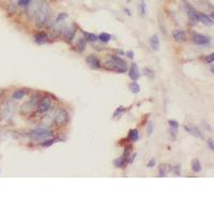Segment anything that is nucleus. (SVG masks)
Segmentation results:
<instances>
[{"instance_id":"nucleus-22","label":"nucleus","mask_w":214,"mask_h":214,"mask_svg":"<svg viewBox=\"0 0 214 214\" xmlns=\"http://www.w3.org/2000/svg\"><path fill=\"white\" fill-rule=\"evenodd\" d=\"M86 45H87V41H86V39L81 38L78 40V42H77V49H78L79 51H83L84 49L86 48Z\"/></svg>"},{"instance_id":"nucleus-18","label":"nucleus","mask_w":214,"mask_h":214,"mask_svg":"<svg viewBox=\"0 0 214 214\" xmlns=\"http://www.w3.org/2000/svg\"><path fill=\"white\" fill-rule=\"evenodd\" d=\"M126 163H127V159H126V157H124V156L119 157V159L115 160V162H114L115 166H116V167H118V168L124 167L125 164H126Z\"/></svg>"},{"instance_id":"nucleus-35","label":"nucleus","mask_w":214,"mask_h":214,"mask_svg":"<svg viewBox=\"0 0 214 214\" xmlns=\"http://www.w3.org/2000/svg\"><path fill=\"white\" fill-rule=\"evenodd\" d=\"M208 145H209L210 150L213 151L214 150V145H213V139H212V138H209V139H208Z\"/></svg>"},{"instance_id":"nucleus-11","label":"nucleus","mask_w":214,"mask_h":214,"mask_svg":"<svg viewBox=\"0 0 214 214\" xmlns=\"http://www.w3.org/2000/svg\"><path fill=\"white\" fill-rule=\"evenodd\" d=\"M184 130L187 133L192 134V135L196 136L198 138H202V134L200 133V131L196 126H192V125H184Z\"/></svg>"},{"instance_id":"nucleus-25","label":"nucleus","mask_w":214,"mask_h":214,"mask_svg":"<svg viewBox=\"0 0 214 214\" xmlns=\"http://www.w3.org/2000/svg\"><path fill=\"white\" fill-rule=\"evenodd\" d=\"M85 36H86V41H90V42H96L98 41V36H96L94 33L86 32Z\"/></svg>"},{"instance_id":"nucleus-13","label":"nucleus","mask_w":214,"mask_h":214,"mask_svg":"<svg viewBox=\"0 0 214 214\" xmlns=\"http://www.w3.org/2000/svg\"><path fill=\"white\" fill-rule=\"evenodd\" d=\"M75 33H76V28L73 26V27H70L68 28V29L66 30V42L71 43L73 41V39H74L75 36Z\"/></svg>"},{"instance_id":"nucleus-34","label":"nucleus","mask_w":214,"mask_h":214,"mask_svg":"<svg viewBox=\"0 0 214 214\" xmlns=\"http://www.w3.org/2000/svg\"><path fill=\"white\" fill-rule=\"evenodd\" d=\"M154 165H155V160L154 159H151L150 161L148 162V164H147V166H148L149 168L154 167Z\"/></svg>"},{"instance_id":"nucleus-17","label":"nucleus","mask_w":214,"mask_h":214,"mask_svg":"<svg viewBox=\"0 0 214 214\" xmlns=\"http://www.w3.org/2000/svg\"><path fill=\"white\" fill-rule=\"evenodd\" d=\"M192 170L194 172H200L201 171V164H200L199 160L194 159L192 161Z\"/></svg>"},{"instance_id":"nucleus-10","label":"nucleus","mask_w":214,"mask_h":214,"mask_svg":"<svg viewBox=\"0 0 214 214\" xmlns=\"http://www.w3.org/2000/svg\"><path fill=\"white\" fill-rule=\"evenodd\" d=\"M198 21H201L202 24L207 26H212L213 25V19L209 15L205 14V13L198 12Z\"/></svg>"},{"instance_id":"nucleus-16","label":"nucleus","mask_w":214,"mask_h":214,"mask_svg":"<svg viewBox=\"0 0 214 214\" xmlns=\"http://www.w3.org/2000/svg\"><path fill=\"white\" fill-rule=\"evenodd\" d=\"M26 93H27V91H26L25 89L15 90V91L13 92V94H12V98L14 99V100H21V99L26 96Z\"/></svg>"},{"instance_id":"nucleus-14","label":"nucleus","mask_w":214,"mask_h":214,"mask_svg":"<svg viewBox=\"0 0 214 214\" xmlns=\"http://www.w3.org/2000/svg\"><path fill=\"white\" fill-rule=\"evenodd\" d=\"M150 45H151V48L153 49V51H159L160 49V39L159 36H156V34H154V36H151L150 39Z\"/></svg>"},{"instance_id":"nucleus-31","label":"nucleus","mask_w":214,"mask_h":214,"mask_svg":"<svg viewBox=\"0 0 214 214\" xmlns=\"http://www.w3.org/2000/svg\"><path fill=\"white\" fill-rule=\"evenodd\" d=\"M206 61L208 62V63L212 64L213 61H214V54H210V55H209L208 57L206 58Z\"/></svg>"},{"instance_id":"nucleus-2","label":"nucleus","mask_w":214,"mask_h":214,"mask_svg":"<svg viewBox=\"0 0 214 214\" xmlns=\"http://www.w3.org/2000/svg\"><path fill=\"white\" fill-rule=\"evenodd\" d=\"M105 66L110 71H114L117 73H124L127 71V63L118 56H108Z\"/></svg>"},{"instance_id":"nucleus-6","label":"nucleus","mask_w":214,"mask_h":214,"mask_svg":"<svg viewBox=\"0 0 214 214\" xmlns=\"http://www.w3.org/2000/svg\"><path fill=\"white\" fill-rule=\"evenodd\" d=\"M38 112L39 114H45L51 108V101L48 98H43L40 102L38 103Z\"/></svg>"},{"instance_id":"nucleus-39","label":"nucleus","mask_w":214,"mask_h":214,"mask_svg":"<svg viewBox=\"0 0 214 214\" xmlns=\"http://www.w3.org/2000/svg\"><path fill=\"white\" fill-rule=\"evenodd\" d=\"M126 1H131V0H126Z\"/></svg>"},{"instance_id":"nucleus-28","label":"nucleus","mask_w":214,"mask_h":214,"mask_svg":"<svg viewBox=\"0 0 214 214\" xmlns=\"http://www.w3.org/2000/svg\"><path fill=\"white\" fill-rule=\"evenodd\" d=\"M66 17H68V14L64 12L60 13L59 15L57 16V18H56V23H60V21H63V19H66Z\"/></svg>"},{"instance_id":"nucleus-7","label":"nucleus","mask_w":214,"mask_h":214,"mask_svg":"<svg viewBox=\"0 0 214 214\" xmlns=\"http://www.w3.org/2000/svg\"><path fill=\"white\" fill-rule=\"evenodd\" d=\"M86 61H87V63L89 64V66L91 69H94V70H98V69L101 68V61L100 59H99L96 56L94 55H90L87 57V59H86Z\"/></svg>"},{"instance_id":"nucleus-26","label":"nucleus","mask_w":214,"mask_h":214,"mask_svg":"<svg viewBox=\"0 0 214 214\" xmlns=\"http://www.w3.org/2000/svg\"><path fill=\"white\" fill-rule=\"evenodd\" d=\"M57 138H54V139H48V140H45V141H43L42 144V146L43 147H51V145H54L55 142H57Z\"/></svg>"},{"instance_id":"nucleus-36","label":"nucleus","mask_w":214,"mask_h":214,"mask_svg":"<svg viewBox=\"0 0 214 214\" xmlns=\"http://www.w3.org/2000/svg\"><path fill=\"white\" fill-rule=\"evenodd\" d=\"M160 177H166V171L163 168V166L160 167Z\"/></svg>"},{"instance_id":"nucleus-24","label":"nucleus","mask_w":214,"mask_h":214,"mask_svg":"<svg viewBox=\"0 0 214 214\" xmlns=\"http://www.w3.org/2000/svg\"><path fill=\"white\" fill-rule=\"evenodd\" d=\"M139 11L142 16H146L147 14V6L145 0H139Z\"/></svg>"},{"instance_id":"nucleus-8","label":"nucleus","mask_w":214,"mask_h":214,"mask_svg":"<svg viewBox=\"0 0 214 214\" xmlns=\"http://www.w3.org/2000/svg\"><path fill=\"white\" fill-rule=\"evenodd\" d=\"M129 76L133 81H138V78L140 77V73H139V70H138V66H137V64L134 63V62L131 64V66H130Z\"/></svg>"},{"instance_id":"nucleus-29","label":"nucleus","mask_w":214,"mask_h":214,"mask_svg":"<svg viewBox=\"0 0 214 214\" xmlns=\"http://www.w3.org/2000/svg\"><path fill=\"white\" fill-rule=\"evenodd\" d=\"M170 169L172 170V172H174L176 176H181V166H179V165L174 166V167L170 168Z\"/></svg>"},{"instance_id":"nucleus-12","label":"nucleus","mask_w":214,"mask_h":214,"mask_svg":"<svg viewBox=\"0 0 214 214\" xmlns=\"http://www.w3.org/2000/svg\"><path fill=\"white\" fill-rule=\"evenodd\" d=\"M174 39L177 41V42H184L185 40H186V34H185V32L183 31V30H175L174 31Z\"/></svg>"},{"instance_id":"nucleus-38","label":"nucleus","mask_w":214,"mask_h":214,"mask_svg":"<svg viewBox=\"0 0 214 214\" xmlns=\"http://www.w3.org/2000/svg\"><path fill=\"white\" fill-rule=\"evenodd\" d=\"M124 12H125V14H127V15H129V16H131V15H132L131 11L127 10V9H124Z\"/></svg>"},{"instance_id":"nucleus-4","label":"nucleus","mask_w":214,"mask_h":214,"mask_svg":"<svg viewBox=\"0 0 214 214\" xmlns=\"http://www.w3.org/2000/svg\"><path fill=\"white\" fill-rule=\"evenodd\" d=\"M56 124L58 125H64L66 124V122L69 121V114L66 109L60 108L57 110V112L55 114V119H54Z\"/></svg>"},{"instance_id":"nucleus-27","label":"nucleus","mask_w":214,"mask_h":214,"mask_svg":"<svg viewBox=\"0 0 214 214\" xmlns=\"http://www.w3.org/2000/svg\"><path fill=\"white\" fill-rule=\"evenodd\" d=\"M30 2H31V0H17V3L21 8H27Z\"/></svg>"},{"instance_id":"nucleus-30","label":"nucleus","mask_w":214,"mask_h":214,"mask_svg":"<svg viewBox=\"0 0 214 214\" xmlns=\"http://www.w3.org/2000/svg\"><path fill=\"white\" fill-rule=\"evenodd\" d=\"M124 110H125V109H124V107H123V106L118 107V108H117L116 111H115L114 117H115V118H117V117H119V116H120V115H122L123 112H124Z\"/></svg>"},{"instance_id":"nucleus-15","label":"nucleus","mask_w":214,"mask_h":214,"mask_svg":"<svg viewBox=\"0 0 214 214\" xmlns=\"http://www.w3.org/2000/svg\"><path fill=\"white\" fill-rule=\"evenodd\" d=\"M47 39H48L47 34L45 33V32H43V31L36 33V36H34V40H36V42L38 43V44H43V43H45L47 41Z\"/></svg>"},{"instance_id":"nucleus-19","label":"nucleus","mask_w":214,"mask_h":214,"mask_svg":"<svg viewBox=\"0 0 214 214\" xmlns=\"http://www.w3.org/2000/svg\"><path fill=\"white\" fill-rule=\"evenodd\" d=\"M168 123H169V126H170V132H171L174 135H176L177 131H178V129H179V123L177 122L176 120H169Z\"/></svg>"},{"instance_id":"nucleus-33","label":"nucleus","mask_w":214,"mask_h":214,"mask_svg":"<svg viewBox=\"0 0 214 214\" xmlns=\"http://www.w3.org/2000/svg\"><path fill=\"white\" fill-rule=\"evenodd\" d=\"M144 71H145V74L148 75V76H150V77H153V76H154V73H153V71L150 70V69H145Z\"/></svg>"},{"instance_id":"nucleus-9","label":"nucleus","mask_w":214,"mask_h":214,"mask_svg":"<svg viewBox=\"0 0 214 214\" xmlns=\"http://www.w3.org/2000/svg\"><path fill=\"white\" fill-rule=\"evenodd\" d=\"M185 9H186V12L189 17L194 21V23H198V12L194 8H192L189 3H185Z\"/></svg>"},{"instance_id":"nucleus-20","label":"nucleus","mask_w":214,"mask_h":214,"mask_svg":"<svg viewBox=\"0 0 214 214\" xmlns=\"http://www.w3.org/2000/svg\"><path fill=\"white\" fill-rule=\"evenodd\" d=\"M127 137H129L130 140H132V141H135V140L138 139V137H139V134H138V131L137 130H131V131L129 132V135H127Z\"/></svg>"},{"instance_id":"nucleus-5","label":"nucleus","mask_w":214,"mask_h":214,"mask_svg":"<svg viewBox=\"0 0 214 214\" xmlns=\"http://www.w3.org/2000/svg\"><path fill=\"white\" fill-rule=\"evenodd\" d=\"M193 41L195 44L201 45V46H208L211 43V38L208 36L200 33H194L193 34Z\"/></svg>"},{"instance_id":"nucleus-3","label":"nucleus","mask_w":214,"mask_h":214,"mask_svg":"<svg viewBox=\"0 0 214 214\" xmlns=\"http://www.w3.org/2000/svg\"><path fill=\"white\" fill-rule=\"evenodd\" d=\"M53 135V131L48 127H38L28 133V137L32 140H43L47 139Z\"/></svg>"},{"instance_id":"nucleus-37","label":"nucleus","mask_w":214,"mask_h":214,"mask_svg":"<svg viewBox=\"0 0 214 214\" xmlns=\"http://www.w3.org/2000/svg\"><path fill=\"white\" fill-rule=\"evenodd\" d=\"M127 57H129L130 59H134V53H133V51H127Z\"/></svg>"},{"instance_id":"nucleus-23","label":"nucleus","mask_w":214,"mask_h":214,"mask_svg":"<svg viewBox=\"0 0 214 214\" xmlns=\"http://www.w3.org/2000/svg\"><path fill=\"white\" fill-rule=\"evenodd\" d=\"M129 88H130V90H131L133 93H138V92L140 91V86L138 85L136 81H133V83H131L129 85Z\"/></svg>"},{"instance_id":"nucleus-1","label":"nucleus","mask_w":214,"mask_h":214,"mask_svg":"<svg viewBox=\"0 0 214 214\" xmlns=\"http://www.w3.org/2000/svg\"><path fill=\"white\" fill-rule=\"evenodd\" d=\"M28 15L36 19V25L42 27L49 21L51 9L45 1H42V0L32 1L31 0V2L28 4Z\"/></svg>"},{"instance_id":"nucleus-32","label":"nucleus","mask_w":214,"mask_h":214,"mask_svg":"<svg viewBox=\"0 0 214 214\" xmlns=\"http://www.w3.org/2000/svg\"><path fill=\"white\" fill-rule=\"evenodd\" d=\"M153 126H154V124H153L152 122L149 123V125H148V135L149 136L152 135V133H153Z\"/></svg>"},{"instance_id":"nucleus-21","label":"nucleus","mask_w":214,"mask_h":214,"mask_svg":"<svg viewBox=\"0 0 214 214\" xmlns=\"http://www.w3.org/2000/svg\"><path fill=\"white\" fill-rule=\"evenodd\" d=\"M110 39H111V36H110L109 33H106V32H103V33H101L100 36H98V40H100L101 42L103 43H107L110 41Z\"/></svg>"}]
</instances>
